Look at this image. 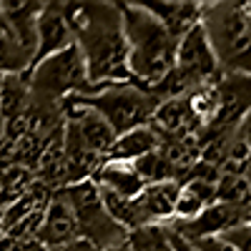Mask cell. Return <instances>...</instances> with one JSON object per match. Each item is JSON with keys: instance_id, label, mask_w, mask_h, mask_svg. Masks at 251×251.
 Segmentation results:
<instances>
[{"instance_id": "obj_28", "label": "cell", "mask_w": 251, "mask_h": 251, "mask_svg": "<svg viewBox=\"0 0 251 251\" xmlns=\"http://www.w3.org/2000/svg\"><path fill=\"white\" fill-rule=\"evenodd\" d=\"M169 231V228H166ZM169 239H171V246H174V251H196V246L194 244H188L186 239H181L178 234H174V231H169Z\"/></svg>"}, {"instance_id": "obj_6", "label": "cell", "mask_w": 251, "mask_h": 251, "mask_svg": "<svg viewBox=\"0 0 251 251\" xmlns=\"http://www.w3.org/2000/svg\"><path fill=\"white\" fill-rule=\"evenodd\" d=\"M60 191L66 196L68 206L73 208V214H75L80 239L93 244L98 251L126 244L128 231L121 228L108 216L106 206H103V199H100V188L96 186L93 178L80 181V183H71L66 188H60Z\"/></svg>"}, {"instance_id": "obj_12", "label": "cell", "mask_w": 251, "mask_h": 251, "mask_svg": "<svg viewBox=\"0 0 251 251\" xmlns=\"http://www.w3.org/2000/svg\"><path fill=\"white\" fill-rule=\"evenodd\" d=\"M181 191L178 181H161V183H149L143 191L136 196L138 214L146 226H163L174 219V206Z\"/></svg>"}, {"instance_id": "obj_15", "label": "cell", "mask_w": 251, "mask_h": 251, "mask_svg": "<svg viewBox=\"0 0 251 251\" xmlns=\"http://www.w3.org/2000/svg\"><path fill=\"white\" fill-rule=\"evenodd\" d=\"M93 181H96V186L100 188V191H111V194H118L123 199H136L146 188L143 178L138 176L133 163H128V161L103 158L100 169L93 174Z\"/></svg>"}, {"instance_id": "obj_7", "label": "cell", "mask_w": 251, "mask_h": 251, "mask_svg": "<svg viewBox=\"0 0 251 251\" xmlns=\"http://www.w3.org/2000/svg\"><path fill=\"white\" fill-rule=\"evenodd\" d=\"M174 68L181 71L188 80L194 83L196 88L203 86H216L221 80V66L216 60V53L211 48L206 38V30L199 25H194L181 40H178V48H176V63Z\"/></svg>"}, {"instance_id": "obj_24", "label": "cell", "mask_w": 251, "mask_h": 251, "mask_svg": "<svg viewBox=\"0 0 251 251\" xmlns=\"http://www.w3.org/2000/svg\"><path fill=\"white\" fill-rule=\"evenodd\" d=\"M194 244L196 251H236L231 244H226L221 236H208V239H199V241H188Z\"/></svg>"}, {"instance_id": "obj_11", "label": "cell", "mask_w": 251, "mask_h": 251, "mask_svg": "<svg viewBox=\"0 0 251 251\" xmlns=\"http://www.w3.org/2000/svg\"><path fill=\"white\" fill-rule=\"evenodd\" d=\"M60 108H63V116H66V121H71L75 128H78L80 138L86 141L88 149H91L93 153H98V156L106 158L108 151H111V146H113L116 138H118L116 131L111 128V123L103 118L100 113H96V111H91V108H83V106H73V103H68V100H63Z\"/></svg>"}, {"instance_id": "obj_29", "label": "cell", "mask_w": 251, "mask_h": 251, "mask_svg": "<svg viewBox=\"0 0 251 251\" xmlns=\"http://www.w3.org/2000/svg\"><path fill=\"white\" fill-rule=\"evenodd\" d=\"M0 251H13V241L8 236H0Z\"/></svg>"}, {"instance_id": "obj_32", "label": "cell", "mask_w": 251, "mask_h": 251, "mask_svg": "<svg viewBox=\"0 0 251 251\" xmlns=\"http://www.w3.org/2000/svg\"><path fill=\"white\" fill-rule=\"evenodd\" d=\"M0 88H3V75H0Z\"/></svg>"}, {"instance_id": "obj_25", "label": "cell", "mask_w": 251, "mask_h": 251, "mask_svg": "<svg viewBox=\"0 0 251 251\" xmlns=\"http://www.w3.org/2000/svg\"><path fill=\"white\" fill-rule=\"evenodd\" d=\"M13 251H48L38 239H23V241H13Z\"/></svg>"}, {"instance_id": "obj_5", "label": "cell", "mask_w": 251, "mask_h": 251, "mask_svg": "<svg viewBox=\"0 0 251 251\" xmlns=\"http://www.w3.org/2000/svg\"><path fill=\"white\" fill-rule=\"evenodd\" d=\"M28 86L30 100L43 106H60L68 96H91L100 88L91 86L86 60L75 43L33 66L28 71Z\"/></svg>"}, {"instance_id": "obj_20", "label": "cell", "mask_w": 251, "mask_h": 251, "mask_svg": "<svg viewBox=\"0 0 251 251\" xmlns=\"http://www.w3.org/2000/svg\"><path fill=\"white\" fill-rule=\"evenodd\" d=\"M126 246H128V251H174L166 226L158 224L131 231L126 236Z\"/></svg>"}, {"instance_id": "obj_2", "label": "cell", "mask_w": 251, "mask_h": 251, "mask_svg": "<svg viewBox=\"0 0 251 251\" xmlns=\"http://www.w3.org/2000/svg\"><path fill=\"white\" fill-rule=\"evenodd\" d=\"M118 10L128 46L131 78L146 88H153L174 68L178 40L141 3H118Z\"/></svg>"}, {"instance_id": "obj_16", "label": "cell", "mask_w": 251, "mask_h": 251, "mask_svg": "<svg viewBox=\"0 0 251 251\" xmlns=\"http://www.w3.org/2000/svg\"><path fill=\"white\" fill-rule=\"evenodd\" d=\"M161 146H163V136L149 123V126H141V128H133L128 133L118 136L106 158L108 161H128V163H133L146 153L158 151Z\"/></svg>"}, {"instance_id": "obj_26", "label": "cell", "mask_w": 251, "mask_h": 251, "mask_svg": "<svg viewBox=\"0 0 251 251\" xmlns=\"http://www.w3.org/2000/svg\"><path fill=\"white\" fill-rule=\"evenodd\" d=\"M48 251H98L93 244H88L86 239H78L73 244H66V246H55V249H48Z\"/></svg>"}, {"instance_id": "obj_27", "label": "cell", "mask_w": 251, "mask_h": 251, "mask_svg": "<svg viewBox=\"0 0 251 251\" xmlns=\"http://www.w3.org/2000/svg\"><path fill=\"white\" fill-rule=\"evenodd\" d=\"M236 131H239V136L249 143V149H251V111L239 121V126H236Z\"/></svg>"}, {"instance_id": "obj_30", "label": "cell", "mask_w": 251, "mask_h": 251, "mask_svg": "<svg viewBox=\"0 0 251 251\" xmlns=\"http://www.w3.org/2000/svg\"><path fill=\"white\" fill-rule=\"evenodd\" d=\"M103 251H128V246L121 244V246H111V249H103Z\"/></svg>"}, {"instance_id": "obj_4", "label": "cell", "mask_w": 251, "mask_h": 251, "mask_svg": "<svg viewBox=\"0 0 251 251\" xmlns=\"http://www.w3.org/2000/svg\"><path fill=\"white\" fill-rule=\"evenodd\" d=\"M63 100L100 113L111 123L116 136H123L133 128H141V126H149L156 108L161 106V100L151 93V88L141 86L136 80L111 83V86H100L91 96H68Z\"/></svg>"}, {"instance_id": "obj_8", "label": "cell", "mask_w": 251, "mask_h": 251, "mask_svg": "<svg viewBox=\"0 0 251 251\" xmlns=\"http://www.w3.org/2000/svg\"><path fill=\"white\" fill-rule=\"evenodd\" d=\"M251 221V211L246 206H234V203H214L203 208V211L191 219V221H169L163 224L169 231L178 234L186 241H199L208 236H221L226 231H231L236 226H244Z\"/></svg>"}, {"instance_id": "obj_13", "label": "cell", "mask_w": 251, "mask_h": 251, "mask_svg": "<svg viewBox=\"0 0 251 251\" xmlns=\"http://www.w3.org/2000/svg\"><path fill=\"white\" fill-rule=\"evenodd\" d=\"M63 149H66V166H68L66 186L93 178V174L100 169V163H103V156H98V153H93L88 149L86 141L80 138L78 128L71 121H66V126H63Z\"/></svg>"}, {"instance_id": "obj_31", "label": "cell", "mask_w": 251, "mask_h": 251, "mask_svg": "<svg viewBox=\"0 0 251 251\" xmlns=\"http://www.w3.org/2000/svg\"><path fill=\"white\" fill-rule=\"evenodd\" d=\"M0 236H5V221H3V211H0Z\"/></svg>"}, {"instance_id": "obj_1", "label": "cell", "mask_w": 251, "mask_h": 251, "mask_svg": "<svg viewBox=\"0 0 251 251\" xmlns=\"http://www.w3.org/2000/svg\"><path fill=\"white\" fill-rule=\"evenodd\" d=\"M63 15L73 33V43L86 60L91 86L133 80L118 3H63Z\"/></svg>"}, {"instance_id": "obj_14", "label": "cell", "mask_w": 251, "mask_h": 251, "mask_svg": "<svg viewBox=\"0 0 251 251\" xmlns=\"http://www.w3.org/2000/svg\"><path fill=\"white\" fill-rule=\"evenodd\" d=\"M158 23L169 30L176 40H181L194 25L201 23V10L203 3H171V0H153V3H141Z\"/></svg>"}, {"instance_id": "obj_18", "label": "cell", "mask_w": 251, "mask_h": 251, "mask_svg": "<svg viewBox=\"0 0 251 251\" xmlns=\"http://www.w3.org/2000/svg\"><path fill=\"white\" fill-rule=\"evenodd\" d=\"M33 66V53L20 46V40L5 23L3 10H0V75H18L28 73Z\"/></svg>"}, {"instance_id": "obj_9", "label": "cell", "mask_w": 251, "mask_h": 251, "mask_svg": "<svg viewBox=\"0 0 251 251\" xmlns=\"http://www.w3.org/2000/svg\"><path fill=\"white\" fill-rule=\"evenodd\" d=\"M71 46H73V33L66 23V15H63V3H43V10H40L38 25H35L33 66H38L40 60H46Z\"/></svg>"}, {"instance_id": "obj_23", "label": "cell", "mask_w": 251, "mask_h": 251, "mask_svg": "<svg viewBox=\"0 0 251 251\" xmlns=\"http://www.w3.org/2000/svg\"><path fill=\"white\" fill-rule=\"evenodd\" d=\"M221 239L226 244H231L236 251H251V221L244 224V226H236L231 231L221 234Z\"/></svg>"}, {"instance_id": "obj_3", "label": "cell", "mask_w": 251, "mask_h": 251, "mask_svg": "<svg viewBox=\"0 0 251 251\" xmlns=\"http://www.w3.org/2000/svg\"><path fill=\"white\" fill-rule=\"evenodd\" d=\"M201 28L221 73H244L251 55V3H203Z\"/></svg>"}, {"instance_id": "obj_17", "label": "cell", "mask_w": 251, "mask_h": 251, "mask_svg": "<svg viewBox=\"0 0 251 251\" xmlns=\"http://www.w3.org/2000/svg\"><path fill=\"white\" fill-rule=\"evenodd\" d=\"M30 106V86L28 73L18 75H3V88H0V118L5 123H13L23 118Z\"/></svg>"}, {"instance_id": "obj_10", "label": "cell", "mask_w": 251, "mask_h": 251, "mask_svg": "<svg viewBox=\"0 0 251 251\" xmlns=\"http://www.w3.org/2000/svg\"><path fill=\"white\" fill-rule=\"evenodd\" d=\"M46 249H55V246H66V244H73L80 239V231H78V221H75V214L73 208L68 206L63 191H53L46 211H43V224L38 228V236H35Z\"/></svg>"}, {"instance_id": "obj_19", "label": "cell", "mask_w": 251, "mask_h": 251, "mask_svg": "<svg viewBox=\"0 0 251 251\" xmlns=\"http://www.w3.org/2000/svg\"><path fill=\"white\" fill-rule=\"evenodd\" d=\"M35 181V174L23 166H0V211L10 206Z\"/></svg>"}, {"instance_id": "obj_22", "label": "cell", "mask_w": 251, "mask_h": 251, "mask_svg": "<svg viewBox=\"0 0 251 251\" xmlns=\"http://www.w3.org/2000/svg\"><path fill=\"white\" fill-rule=\"evenodd\" d=\"M251 196V183L244 174H221L216 181V201L219 203H234L246 206Z\"/></svg>"}, {"instance_id": "obj_21", "label": "cell", "mask_w": 251, "mask_h": 251, "mask_svg": "<svg viewBox=\"0 0 251 251\" xmlns=\"http://www.w3.org/2000/svg\"><path fill=\"white\" fill-rule=\"evenodd\" d=\"M133 169L138 171V176L143 178V183H161V181H176V171L171 169V163L166 161V156L158 151H151L141 156L138 161H133Z\"/></svg>"}]
</instances>
